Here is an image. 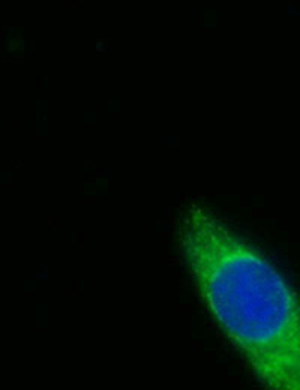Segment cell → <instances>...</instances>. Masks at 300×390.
Masks as SVG:
<instances>
[{
	"mask_svg": "<svg viewBox=\"0 0 300 390\" xmlns=\"http://www.w3.org/2000/svg\"><path fill=\"white\" fill-rule=\"evenodd\" d=\"M183 261L215 321L264 390H300V294L210 210L188 203L177 222Z\"/></svg>",
	"mask_w": 300,
	"mask_h": 390,
	"instance_id": "1",
	"label": "cell"
}]
</instances>
